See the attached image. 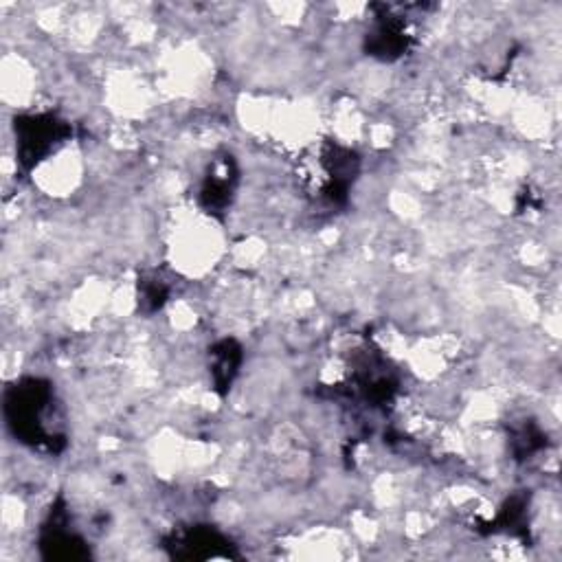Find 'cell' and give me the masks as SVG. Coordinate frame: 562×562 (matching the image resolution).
<instances>
[{"mask_svg":"<svg viewBox=\"0 0 562 562\" xmlns=\"http://www.w3.org/2000/svg\"><path fill=\"white\" fill-rule=\"evenodd\" d=\"M211 356H213V363H211L213 382H216L218 389L227 391L231 387L235 374H238V367L242 361L240 347L233 341H224L211 352Z\"/></svg>","mask_w":562,"mask_h":562,"instance_id":"5b68a950","label":"cell"},{"mask_svg":"<svg viewBox=\"0 0 562 562\" xmlns=\"http://www.w3.org/2000/svg\"><path fill=\"white\" fill-rule=\"evenodd\" d=\"M5 415L11 431L20 442L58 451L64 437L58 431L60 418L55 413V393L42 380H25L7 391Z\"/></svg>","mask_w":562,"mask_h":562,"instance_id":"6da1fadb","label":"cell"},{"mask_svg":"<svg viewBox=\"0 0 562 562\" xmlns=\"http://www.w3.org/2000/svg\"><path fill=\"white\" fill-rule=\"evenodd\" d=\"M174 556L178 558H209L220 556L222 547H229L227 541L211 530H191L185 534H178L174 545Z\"/></svg>","mask_w":562,"mask_h":562,"instance_id":"3957f363","label":"cell"},{"mask_svg":"<svg viewBox=\"0 0 562 562\" xmlns=\"http://www.w3.org/2000/svg\"><path fill=\"white\" fill-rule=\"evenodd\" d=\"M69 134V126L53 115L22 117L16 121L18 137V159L25 167L38 165L55 145L64 141Z\"/></svg>","mask_w":562,"mask_h":562,"instance_id":"7a4b0ae2","label":"cell"},{"mask_svg":"<svg viewBox=\"0 0 562 562\" xmlns=\"http://www.w3.org/2000/svg\"><path fill=\"white\" fill-rule=\"evenodd\" d=\"M233 185H235V174H233L231 161H224L222 174H216V170H211V174L205 178V185H202V191H200L202 205H205L211 213L227 209L231 205Z\"/></svg>","mask_w":562,"mask_h":562,"instance_id":"277c9868","label":"cell"}]
</instances>
